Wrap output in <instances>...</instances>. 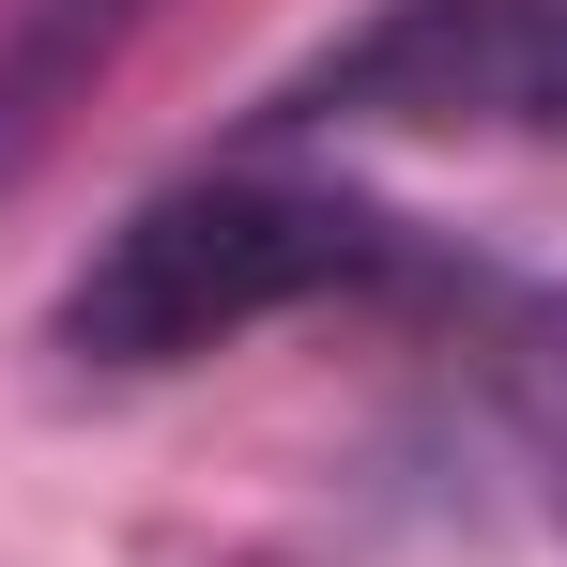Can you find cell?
Listing matches in <instances>:
<instances>
[{"label": "cell", "instance_id": "2", "mask_svg": "<svg viewBox=\"0 0 567 567\" xmlns=\"http://www.w3.org/2000/svg\"><path fill=\"white\" fill-rule=\"evenodd\" d=\"M291 123H445V138H567V0H383L291 93Z\"/></svg>", "mask_w": 567, "mask_h": 567}, {"label": "cell", "instance_id": "1", "mask_svg": "<svg viewBox=\"0 0 567 567\" xmlns=\"http://www.w3.org/2000/svg\"><path fill=\"white\" fill-rule=\"evenodd\" d=\"M399 277V230L338 185H185L138 199L107 230V261L62 291V338L93 369H185V353H230L246 322L277 307H322V291Z\"/></svg>", "mask_w": 567, "mask_h": 567}, {"label": "cell", "instance_id": "3", "mask_svg": "<svg viewBox=\"0 0 567 567\" xmlns=\"http://www.w3.org/2000/svg\"><path fill=\"white\" fill-rule=\"evenodd\" d=\"M506 414H522V445H537L553 491H567V291L506 307Z\"/></svg>", "mask_w": 567, "mask_h": 567}]
</instances>
